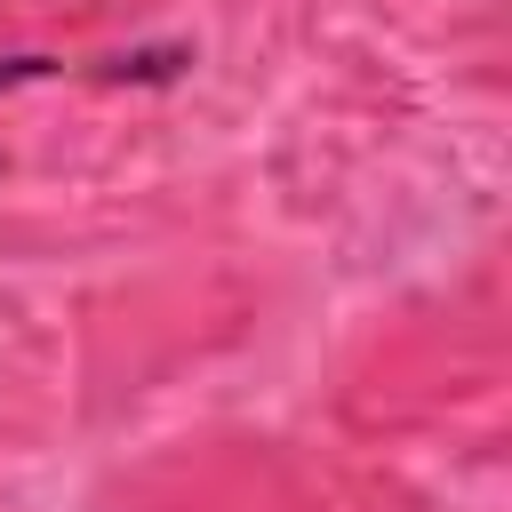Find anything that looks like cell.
Listing matches in <instances>:
<instances>
[{"instance_id":"6da1fadb","label":"cell","mask_w":512,"mask_h":512,"mask_svg":"<svg viewBox=\"0 0 512 512\" xmlns=\"http://www.w3.org/2000/svg\"><path fill=\"white\" fill-rule=\"evenodd\" d=\"M192 64H200L192 40H144V48L88 56V64H72V72L96 80V88H176V80H192Z\"/></svg>"},{"instance_id":"7a4b0ae2","label":"cell","mask_w":512,"mask_h":512,"mask_svg":"<svg viewBox=\"0 0 512 512\" xmlns=\"http://www.w3.org/2000/svg\"><path fill=\"white\" fill-rule=\"evenodd\" d=\"M64 72H72V64L48 56V48H0V96L24 88V80H64Z\"/></svg>"}]
</instances>
